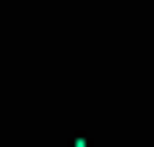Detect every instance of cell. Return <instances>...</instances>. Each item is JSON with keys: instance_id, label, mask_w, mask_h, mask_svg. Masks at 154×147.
Wrapping results in <instances>:
<instances>
[{"instance_id": "6da1fadb", "label": "cell", "mask_w": 154, "mask_h": 147, "mask_svg": "<svg viewBox=\"0 0 154 147\" xmlns=\"http://www.w3.org/2000/svg\"><path fill=\"white\" fill-rule=\"evenodd\" d=\"M70 147H91V140H70Z\"/></svg>"}]
</instances>
